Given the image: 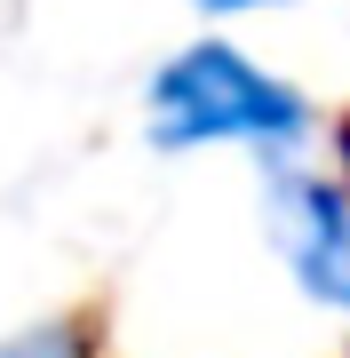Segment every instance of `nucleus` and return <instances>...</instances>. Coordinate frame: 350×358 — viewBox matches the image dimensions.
Here are the masks:
<instances>
[{
	"mask_svg": "<svg viewBox=\"0 0 350 358\" xmlns=\"http://www.w3.org/2000/svg\"><path fill=\"white\" fill-rule=\"evenodd\" d=\"M319 112L302 88L239 56L231 40H191L152 72V143L159 152H199V143H247L271 167H295Z\"/></svg>",
	"mask_w": 350,
	"mask_h": 358,
	"instance_id": "1",
	"label": "nucleus"
},
{
	"mask_svg": "<svg viewBox=\"0 0 350 358\" xmlns=\"http://www.w3.org/2000/svg\"><path fill=\"white\" fill-rule=\"evenodd\" d=\"M271 231L302 294L350 310V192L311 167H271Z\"/></svg>",
	"mask_w": 350,
	"mask_h": 358,
	"instance_id": "2",
	"label": "nucleus"
},
{
	"mask_svg": "<svg viewBox=\"0 0 350 358\" xmlns=\"http://www.w3.org/2000/svg\"><path fill=\"white\" fill-rule=\"evenodd\" d=\"M0 358H88V343H80V327H24L0 343Z\"/></svg>",
	"mask_w": 350,
	"mask_h": 358,
	"instance_id": "3",
	"label": "nucleus"
},
{
	"mask_svg": "<svg viewBox=\"0 0 350 358\" xmlns=\"http://www.w3.org/2000/svg\"><path fill=\"white\" fill-rule=\"evenodd\" d=\"M335 183H342V192H350V120H342V128H335Z\"/></svg>",
	"mask_w": 350,
	"mask_h": 358,
	"instance_id": "4",
	"label": "nucleus"
},
{
	"mask_svg": "<svg viewBox=\"0 0 350 358\" xmlns=\"http://www.w3.org/2000/svg\"><path fill=\"white\" fill-rule=\"evenodd\" d=\"M207 16H247V8H279V0H199Z\"/></svg>",
	"mask_w": 350,
	"mask_h": 358,
	"instance_id": "5",
	"label": "nucleus"
}]
</instances>
